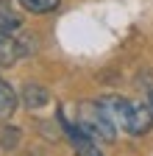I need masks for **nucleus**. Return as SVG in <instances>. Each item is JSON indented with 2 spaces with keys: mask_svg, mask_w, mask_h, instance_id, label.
Returning a JSON list of instances; mask_svg holds the SVG:
<instances>
[{
  "mask_svg": "<svg viewBox=\"0 0 153 156\" xmlns=\"http://www.w3.org/2000/svg\"><path fill=\"white\" fill-rule=\"evenodd\" d=\"M100 106L114 120V126L125 128L134 136H142L153 126V112L148 103H131L125 98H100Z\"/></svg>",
  "mask_w": 153,
  "mask_h": 156,
  "instance_id": "obj_1",
  "label": "nucleus"
},
{
  "mask_svg": "<svg viewBox=\"0 0 153 156\" xmlns=\"http://www.w3.org/2000/svg\"><path fill=\"white\" fill-rule=\"evenodd\" d=\"M78 126L95 136L98 142H114L117 136V128H114V120L106 114V109L100 106V101H86L78 106Z\"/></svg>",
  "mask_w": 153,
  "mask_h": 156,
  "instance_id": "obj_2",
  "label": "nucleus"
},
{
  "mask_svg": "<svg viewBox=\"0 0 153 156\" xmlns=\"http://www.w3.org/2000/svg\"><path fill=\"white\" fill-rule=\"evenodd\" d=\"M59 120H61V126H64V131H67V136H70L72 151L78 153V156H103L100 148L95 145L98 140H95V136H89L78 123H67V120H64V114H59Z\"/></svg>",
  "mask_w": 153,
  "mask_h": 156,
  "instance_id": "obj_3",
  "label": "nucleus"
},
{
  "mask_svg": "<svg viewBox=\"0 0 153 156\" xmlns=\"http://www.w3.org/2000/svg\"><path fill=\"white\" fill-rule=\"evenodd\" d=\"M20 56H25V48L20 42H14L11 36L0 39V67H11Z\"/></svg>",
  "mask_w": 153,
  "mask_h": 156,
  "instance_id": "obj_4",
  "label": "nucleus"
},
{
  "mask_svg": "<svg viewBox=\"0 0 153 156\" xmlns=\"http://www.w3.org/2000/svg\"><path fill=\"white\" fill-rule=\"evenodd\" d=\"M23 101H25L28 109H42V106H47V101H50V92H47L45 87H39V84H28V87L23 89Z\"/></svg>",
  "mask_w": 153,
  "mask_h": 156,
  "instance_id": "obj_5",
  "label": "nucleus"
},
{
  "mask_svg": "<svg viewBox=\"0 0 153 156\" xmlns=\"http://www.w3.org/2000/svg\"><path fill=\"white\" fill-rule=\"evenodd\" d=\"M14 109H17V95H14V89L6 81H0V117H11Z\"/></svg>",
  "mask_w": 153,
  "mask_h": 156,
  "instance_id": "obj_6",
  "label": "nucleus"
},
{
  "mask_svg": "<svg viewBox=\"0 0 153 156\" xmlns=\"http://www.w3.org/2000/svg\"><path fill=\"white\" fill-rule=\"evenodd\" d=\"M59 3L61 0H20V6L31 14H50L59 9Z\"/></svg>",
  "mask_w": 153,
  "mask_h": 156,
  "instance_id": "obj_7",
  "label": "nucleus"
},
{
  "mask_svg": "<svg viewBox=\"0 0 153 156\" xmlns=\"http://www.w3.org/2000/svg\"><path fill=\"white\" fill-rule=\"evenodd\" d=\"M20 23H23V20H20V14H14L9 6H3V3H0V31L11 34V31H17V28H20Z\"/></svg>",
  "mask_w": 153,
  "mask_h": 156,
  "instance_id": "obj_8",
  "label": "nucleus"
},
{
  "mask_svg": "<svg viewBox=\"0 0 153 156\" xmlns=\"http://www.w3.org/2000/svg\"><path fill=\"white\" fill-rule=\"evenodd\" d=\"M148 106H150V112H153V92H150V101H148Z\"/></svg>",
  "mask_w": 153,
  "mask_h": 156,
  "instance_id": "obj_9",
  "label": "nucleus"
},
{
  "mask_svg": "<svg viewBox=\"0 0 153 156\" xmlns=\"http://www.w3.org/2000/svg\"><path fill=\"white\" fill-rule=\"evenodd\" d=\"M6 36H11V34H6V31H0V39H6Z\"/></svg>",
  "mask_w": 153,
  "mask_h": 156,
  "instance_id": "obj_10",
  "label": "nucleus"
}]
</instances>
